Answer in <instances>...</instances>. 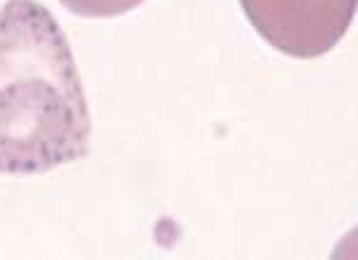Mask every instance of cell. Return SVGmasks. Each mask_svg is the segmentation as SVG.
Listing matches in <instances>:
<instances>
[{"instance_id":"obj_1","label":"cell","mask_w":358,"mask_h":260,"mask_svg":"<svg viewBox=\"0 0 358 260\" xmlns=\"http://www.w3.org/2000/svg\"><path fill=\"white\" fill-rule=\"evenodd\" d=\"M91 117L69 41L38 0L0 8V175H43L89 153Z\"/></svg>"},{"instance_id":"obj_2","label":"cell","mask_w":358,"mask_h":260,"mask_svg":"<svg viewBox=\"0 0 358 260\" xmlns=\"http://www.w3.org/2000/svg\"><path fill=\"white\" fill-rule=\"evenodd\" d=\"M251 27L280 53L313 60L337 45L356 15V0H239Z\"/></svg>"},{"instance_id":"obj_3","label":"cell","mask_w":358,"mask_h":260,"mask_svg":"<svg viewBox=\"0 0 358 260\" xmlns=\"http://www.w3.org/2000/svg\"><path fill=\"white\" fill-rule=\"evenodd\" d=\"M69 13L89 20H106V17H117L129 10L138 8L143 0H60Z\"/></svg>"}]
</instances>
